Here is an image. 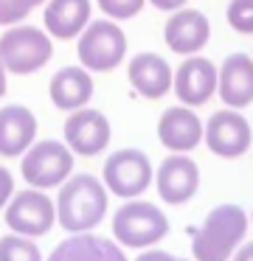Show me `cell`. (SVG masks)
Segmentation results:
<instances>
[{
  "mask_svg": "<svg viewBox=\"0 0 253 261\" xmlns=\"http://www.w3.org/2000/svg\"><path fill=\"white\" fill-rule=\"evenodd\" d=\"M205 135L202 121L194 115V110L183 107H169L157 121V138L166 149L172 152H191Z\"/></svg>",
  "mask_w": 253,
  "mask_h": 261,
  "instance_id": "14",
  "label": "cell"
},
{
  "mask_svg": "<svg viewBox=\"0 0 253 261\" xmlns=\"http://www.w3.org/2000/svg\"><path fill=\"white\" fill-rule=\"evenodd\" d=\"M205 143L217 158H239L250 149L253 132L247 118H242L239 110H219L205 124Z\"/></svg>",
  "mask_w": 253,
  "mask_h": 261,
  "instance_id": "9",
  "label": "cell"
},
{
  "mask_svg": "<svg viewBox=\"0 0 253 261\" xmlns=\"http://www.w3.org/2000/svg\"><path fill=\"white\" fill-rule=\"evenodd\" d=\"M101 12L110 14L112 20H129L144 9V0H96Z\"/></svg>",
  "mask_w": 253,
  "mask_h": 261,
  "instance_id": "24",
  "label": "cell"
},
{
  "mask_svg": "<svg viewBox=\"0 0 253 261\" xmlns=\"http://www.w3.org/2000/svg\"><path fill=\"white\" fill-rule=\"evenodd\" d=\"M48 93H51L54 107L73 113V110L84 107L93 98V79H90L84 65H71V68H62L54 73Z\"/></svg>",
  "mask_w": 253,
  "mask_h": 261,
  "instance_id": "18",
  "label": "cell"
},
{
  "mask_svg": "<svg viewBox=\"0 0 253 261\" xmlns=\"http://www.w3.org/2000/svg\"><path fill=\"white\" fill-rule=\"evenodd\" d=\"M234 261H253V242L242 244L239 253H234Z\"/></svg>",
  "mask_w": 253,
  "mask_h": 261,
  "instance_id": "28",
  "label": "cell"
},
{
  "mask_svg": "<svg viewBox=\"0 0 253 261\" xmlns=\"http://www.w3.org/2000/svg\"><path fill=\"white\" fill-rule=\"evenodd\" d=\"M90 23V0H48L45 29L56 40H73Z\"/></svg>",
  "mask_w": 253,
  "mask_h": 261,
  "instance_id": "20",
  "label": "cell"
},
{
  "mask_svg": "<svg viewBox=\"0 0 253 261\" xmlns=\"http://www.w3.org/2000/svg\"><path fill=\"white\" fill-rule=\"evenodd\" d=\"M157 180V194H160L163 202L169 205H183L189 202L191 197L197 194L200 188V169L191 158H186L183 152L172 154L160 163L155 174Z\"/></svg>",
  "mask_w": 253,
  "mask_h": 261,
  "instance_id": "11",
  "label": "cell"
},
{
  "mask_svg": "<svg viewBox=\"0 0 253 261\" xmlns=\"http://www.w3.org/2000/svg\"><path fill=\"white\" fill-rule=\"evenodd\" d=\"M152 182V166L141 149H118L104 163V186L116 197L132 199L149 188Z\"/></svg>",
  "mask_w": 253,
  "mask_h": 261,
  "instance_id": "8",
  "label": "cell"
},
{
  "mask_svg": "<svg viewBox=\"0 0 253 261\" xmlns=\"http://www.w3.org/2000/svg\"><path fill=\"white\" fill-rule=\"evenodd\" d=\"M65 143L71 146V152L82 154V158H93V154L104 152V146L110 143L107 115L87 107L73 110L71 118L65 121Z\"/></svg>",
  "mask_w": 253,
  "mask_h": 261,
  "instance_id": "10",
  "label": "cell"
},
{
  "mask_svg": "<svg viewBox=\"0 0 253 261\" xmlns=\"http://www.w3.org/2000/svg\"><path fill=\"white\" fill-rule=\"evenodd\" d=\"M48 261H127V255L110 239L93 233H73L71 239L56 244Z\"/></svg>",
  "mask_w": 253,
  "mask_h": 261,
  "instance_id": "19",
  "label": "cell"
},
{
  "mask_svg": "<svg viewBox=\"0 0 253 261\" xmlns=\"http://www.w3.org/2000/svg\"><path fill=\"white\" fill-rule=\"evenodd\" d=\"M45 0H0V25H14Z\"/></svg>",
  "mask_w": 253,
  "mask_h": 261,
  "instance_id": "23",
  "label": "cell"
},
{
  "mask_svg": "<svg viewBox=\"0 0 253 261\" xmlns=\"http://www.w3.org/2000/svg\"><path fill=\"white\" fill-rule=\"evenodd\" d=\"M56 222V205L42 188H28V191L11 194L6 202V225L22 236H45Z\"/></svg>",
  "mask_w": 253,
  "mask_h": 261,
  "instance_id": "7",
  "label": "cell"
},
{
  "mask_svg": "<svg viewBox=\"0 0 253 261\" xmlns=\"http://www.w3.org/2000/svg\"><path fill=\"white\" fill-rule=\"evenodd\" d=\"M6 73H9V70H6V68H3V62H0V96L6 93Z\"/></svg>",
  "mask_w": 253,
  "mask_h": 261,
  "instance_id": "29",
  "label": "cell"
},
{
  "mask_svg": "<svg viewBox=\"0 0 253 261\" xmlns=\"http://www.w3.org/2000/svg\"><path fill=\"white\" fill-rule=\"evenodd\" d=\"M112 233H116L118 244L124 247H152L169 233V219L160 208H155L152 202H127L124 208L116 211L112 216Z\"/></svg>",
  "mask_w": 253,
  "mask_h": 261,
  "instance_id": "4",
  "label": "cell"
},
{
  "mask_svg": "<svg viewBox=\"0 0 253 261\" xmlns=\"http://www.w3.org/2000/svg\"><path fill=\"white\" fill-rule=\"evenodd\" d=\"M250 222H253V216H250Z\"/></svg>",
  "mask_w": 253,
  "mask_h": 261,
  "instance_id": "30",
  "label": "cell"
},
{
  "mask_svg": "<svg viewBox=\"0 0 253 261\" xmlns=\"http://www.w3.org/2000/svg\"><path fill=\"white\" fill-rule=\"evenodd\" d=\"M228 23L239 34H253V0H231Z\"/></svg>",
  "mask_w": 253,
  "mask_h": 261,
  "instance_id": "22",
  "label": "cell"
},
{
  "mask_svg": "<svg viewBox=\"0 0 253 261\" xmlns=\"http://www.w3.org/2000/svg\"><path fill=\"white\" fill-rule=\"evenodd\" d=\"M129 85L144 98H163L172 90V68L160 54H135L129 59Z\"/></svg>",
  "mask_w": 253,
  "mask_h": 261,
  "instance_id": "16",
  "label": "cell"
},
{
  "mask_svg": "<svg viewBox=\"0 0 253 261\" xmlns=\"http://www.w3.org/2000/svg\"><path fill=\"white\" fill-rule=\"evenodd\" d=\"M217 90L228 107L242 110L253 101V57L247 54H231L219 68Z\"/></svg>",
  "mask_w": 253,
  "mask_h": 261,
  "instance_id": "15",
  "label": "cell"
},
{
  "mask_svg": "<svg viewBox=\"0 0 253 261\" xmlns=\"http://www.w3.org/2000/svg\"><path fill=\"white\" fill-rule=\"evenodd\" d=\"M56 219L71 233H87L107 214V186L93 174H76L62 182L56 197Z\"/></svg>",
  "mask_w": 253,
  "mask_h": 261,
  "instance_id": "1",
  "label": "cell"
},
{
  "mask_svg": "<svg viewBox=\"0 0 253 261\" xmlns=\"http://www.w3.org/2000/svg\"><path fill=\"white\" fill-rule=\"evenodd\" d=\"M76 54L87 70L107 73V70H116L127 57V37L112 20H96L84 25Z\"/></svg>",
  "mask_w": 253,
  "mask_h": 261,
  "instance_id": "5",
  "label": "cell"
},
{
  "mask_svg": "<svg viewBox=\"0 0 253 261\" xmlns=\"http://www.w3.org/2000/svg\"><path fill=\"white\" fill-rule=\"evenodd\" d=\"M149 3L160 12H177V9L186 6V0H149Z\"/></svg>",
  "mask_w": 253,
  "mask_h": 261,
  "instance_id": "27",
  "label": "cell"
},
{
  "mask_svg": "<svg viewBox=\"0 0 253 261\" xmlns=\"http://www.w3.org/2000/svg\"><path fill=\"white\" fill-rule=\"evenodd\" d=\"M138 261H189V258H174L172 253H163V250H152V253H141Z\"/></svg>",
  "mask_w": 253,
  "mask_h": 261,
  "instance_id": "26",
  "label": "cell"
},
{
  "mask_svg": "<svg viewBox=\"0 0 253 261\" xmlns=\"http://www.w3.org/2000/svg\"><path fill=\"white\" fill-rule=\"evenodd\" d=\"M51 57H54L51 37L45 31L34 29V25L9 29L0 37V62L14 76L37 73L42 65H48Z\"/></svg>",
  "mask_w": 253,
  "mask_h": 261,
  "instance_id": "3",
  "label": "cell"
},
{
  "mask_svg": "<svg viewBox=\"0 0 253 261\" xmlns=\"http://www.w3.org/2000/svg\"><path fill=\"white\" fill-rule=\"evenodd\" d=\"M11 194H14V177H11L9 169L0 166V208H6V202L11 199Z\"/></svg>",
  "mask_w": 253,
  "mask_h": 261,
  "instance_id": "25",
  "label": "cell"
},
{
  "mask_svg": "<svg viewBox=\"0 0 253 261\" xmlns=\"http://www.w3.org/2000/svg\"><path fill=\"white\" fill-rule=\"evenodd\" d=\"M0 261H42V253L31 236L9 233L0 239Z\"/></svg>",
  "mask_w": 253,
  "mask_h": 261,
  "instance_id": "21",
  "label": "cell"
},
{
  "mask_svg": "<svg viewBox=\"0 0 253 261\" xmlns=\"http://www.w3.org/2000/svg\"><path fill=\"white\" fill-rule=\"evenodd\" d=\"M37 138V118L22 104H9L0 110V154H22Z\"/></svg>",
  "mask_w": 253,
  "mask_h": 261,
  "instance_id": "17",
  "label": "cell"
},
{
  "mask_svg": "<svg viewBox=\"0 0 253 261\" xmlns=\"http://www.w3.org/2000/svg\"><path fill=\"white\" fill-rule=\"evenodd\" d=\"M22 180L34 188H54L71 177L73 171V152L67 143L59 141H39L31 143L22 154Z\"/></svg>",
  "mask_w": 253,
  "mask_h": 261,
  "instance_id": "6",
  "label": "cell"
},
{
  "mask_svg": "<svg viewBox=\"0 0 253 261\" xmlns=\"http://www.w3.org/2000/svg\"><path fill=\"white\" fill-rule=\"evenodd\" d=\"M247 233V214L236 205H219L191 230V253L197 261H228Z\"/></svg>",
  "mask_w": 253,
  "mask_h": 261,
  "instance_id": "2",
  "label": "cell"
},
{
  "mask_svg": "<svg viewBox=\"0 0 253 261\" xmlns=\"http://www.w3.org/2000/svg\"><path fill=\"white\" fill-rule=\"evenodd\" d=\"M217 90V68L211 59L191 54L177 70H174V96L186 107H200Z\"/></svg>",
  "mask_w": 253,
  "mask_h": 261,
  "instance_id": "12",
  "label": "cell"
},
{
  "mask_svg": "<svg viewBox=\"0 0 253 261\" xmlns=\"http://www.w3.org/2000/svg\"><path fill=\"white\" fill-rule=\"evenodd\" d=\"M208 37H211V23L197 9H177L166 20V25H163V40H166V45L174 54H183V57H191V54L202 51Z\"/></svg>",
  "mask_w": 253,
  "mask_h": 261,
  "instance_id": "13",
  "label": "cell"
}]
</instances>
